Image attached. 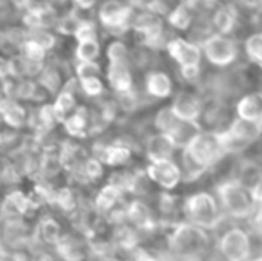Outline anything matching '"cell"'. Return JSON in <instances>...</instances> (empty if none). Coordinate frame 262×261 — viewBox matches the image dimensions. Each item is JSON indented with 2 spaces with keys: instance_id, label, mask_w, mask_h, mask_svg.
Here are the masks:
<instances>
[{
  "instance_id": "cell-37",
  "label": "cell",
  "mask_w": 262,
  "mask_h": 261,
  "mask_svg": "<svg viewBox=\"0 0 262 261\" xmlns=\"http://www.w3.org/2000/svg\"><path fill=\"white\" fill-rule=\"evenodd\" d=\"M75 37L78 42H83V40H95L97 38V28L94 23H89V22H83L80 23L78 29L75 31Z\"/></svg>"
},
{
  "instance_id": "cell-41",
  "label": "cell",
  "mask_w": 262,
  "mask_h": 261,
  "mask_svg": "<svg viewBox=\"0 0 262 261\" xmlns=\"http://www.w3.org/2000/svg\"><path fill=\"white\" fill-rule=\"evenodd\" d=\"M80 8H84V9H88V8H92L98 0H74Z\"/></svg>"
},
{
  "instance_id": "cell-5",
  "label": "cell",
  "mask_w": 262,
  "mask_h": 261,
  "mask_svg": "<svg viewBox=\"0 0 262 261\" xmlns=\"http://www.w3.org/2000/svg\"><path fill=\"white\" fill-rule=\"evenodd\" d=\"M201 49L203 57H206V60L216 68H227L239 57V46L230 34L213 31L203 40Z\"/></svg>"
},
{
  "instance_id": "cell-17",
  "label": "cell",
  "mask_w": 262,
  "mask_h": 261,
  "mask_svg": "<svg viewBox=\"0 0 262 261\" xmlns=\"http://www.w3.org/2000/svg\"><path fill=\"white\" fill-rule=\"evenodd\" d=\"M177 145L175 142L163 132H157L146 140V155L149 162H157V160H166V158H173V154L177 152Z\"/></svg>"
},
{
  "instance_id": "cell-32",
  "label": "cell",
  "mask_w": 262,
  "mask_h": 261,
  "mask_svg": "<svg viewBox=\"0 0 262 261\" xmlns=\"http://www.w3.org/2000/svg\"><path fill=\"white\" fill-rule=\"evenodd\" d=\"M127 215L130 217V220H134L140 226H144L150 220L149 209L143 203H140V202H135V203L130 205V208L127 211Z\"/></svg>"
},
{
  "instance_id": "cell-21",
  "label": "cell",
  "mask_w": 262,
  "mask_h": 261,
  "mask_svg": "<svg viewBox=\"0 0 262 261\" xmlns=\"http://www.w3.org/2000/svg\"><path fill=\"white\" fill-rule=\"evenodd\" d=\"M193 5L195 2H180L166 17L172 28L178 31H189L193 25Z\"/></svg>"
},
{
  "instance_id": "cell-7",
  "label": "cell",
  "mask_w": 262,
  "mask_h": 261,
  "mask_svg": "<svg viewBox=\"0 0 262 261\" xmlns=\"http://www.w3.org/2000/svg\"><path fill=\"white\" fill-rule=\"evenodd\" d=\"M144 40L149 48H157L164 38V23L160 14L150 9H143L141 14L134 15L130 25Z\"/></svg>"
},
{
  "instance_id": "cell-43",
  "label": "cell",
  "mask_w": 262,
  "mask_h": 261,
  "mask_svg": "<svg viewBox=\"0 0 262 261\" xmlns=\"http://www.w3.org/2000/svg\"><path fill=\"white\" fill-rule=\"evenodd\" d=\"M183 261H206V260H203L201 257H195V258H186V260H183Z\"/></svg>"
},
{
  "instance_id": "cell-31",
  "label": "cell",
  "mask_w": 262,
  "mask_h": 261,
  "mask_svg": "<svg viewBox=\"0 0 262 261\" xmlns=\"http://www.w3.org/2000/svg\"><path fill=\"white\" fill-rule=\"evenodd\" d=\"M54 202L60 206L61 211L64 212H71L75 209V197H74V192L68 188L64 189H60L55 195H54Z\"/></svg>"
},
{
  "instance_id": "cell-11",
  "label": "cell",
  "mask_w": 262,
  "mask_h": 261,
  "mask_svg": "<svg viewBox=\"0 0 262 261\" xmlns=\"http://www.w3.org/2000/svg\"><path fill=\"white\" fill-rule=\"evenodd\" d=\"M172 111L177 117H180L184 122H196L200 123L204 114V102L203 98L192 92V91H180L170 105Z\"/></svg>"
},
{
  "instance_id": "cell-22",
  "label": "cell",
  "mask_w": 262,
  "mask_h": 261,
  "mask_svg": "<svg viewBox=\"0 0 262 261\" xmlns=\"http://www.w3.org/2000/svg\"><path fill=\"white\" fill-rule=\"evenodd\" d=\"M181 122L183 120L175 115V112L172 111L170 106H164V108H161L157 112L155 120H154V125H155V129L158 132L172 135L175 132V129L181 125Z\"/></svg>"
},
{
  "instance_id": "cell-42",
  "label": "cell",
  "mask_w": 262,
  "mask_h": 261,
  "mask_svg": "<svg viewBox=\"0 0 262 261\" xmlns=\"http://www.w3.org/2000/svg\"><path fill=\"white\" fill-rule=\"evenodd\" d=\"M255 229H256V234L259 237V240L262 242V212L256 217V222H255Z\"/></svg>"
},
{
  "instance_id": "cell-34",
  "label": "cell",
  "mask_w": 262,
  "mask_h": 261,
  "mask_svg": "<svg viewBox=\"0 0 262 261\" xmlns=\"http://www.w3.org/2000/svg\"><path fill=\"white\" fill-rule=\"evenodd\" d=\"M83 174L84 177H88L89 180H97L101 177L103 174V166H101V160L98 158H89L84 166H83Z\"/></svg>"
},
{
  "instance_id": "cell-40",
  "label": "cell",
  "mask_w": 262,
  "mask_h": 261,
  "mask_svg": "<svg viewBox=\"0 0 262 261\" xmlns=\"http://www.w3.org/2000/svg\"><path fill=\"white\" fill-rule=\"evenodd\" d=\"M34 261H61L55 254H51V252H41V254H38Z\"/></svg>"
},
{
  "instance_id": "cell-19",
  "label": "cell",
  "mask_w": 262,
  "mask_h": 261,
  "mask_svg": "<svg viewBox=\"0 0 262 261\" xmlns=\"http://www.w3.org/2000/svg\"><path fill=\"white\" fill-rule=\"evenodd\" d=\"M63 229L58 220H55L54 217H45L38 222L35 232H34V242L54 249V246L58 243V240L63 235Z\"/></svg>"
},
{
  "instance_id": "cell-10",
  "label": "cell",
  "mask_w": 262,
  "mask_h": 261,
  "mask_svg": "<svg viewBox=\"0 0 262 261\" xmlns=\"http://www.w3.org/2000/svg\"><path fill=\"white\" fill-rule=\"evenodd\" d=\"M220 251L227 261H247L252 251V242L243 229L233 228L223 235Z\"/></svg>"
},
{
  "instance_id": "cell-15",
  "label": "cell",
  "mask_w": 262,
  "mask_h": 261,
  "mask_svg": "<svg viewBox=\"0 0 262 261\" xmlns=\"http://www.w3.org/2000/svg\"><path fill=\"white\" fill-rule=\"evenodd\" d=\"M239 20V11L238 6L232 2L229 3H223L220 5L210 18V25H212V31L215 29V32H221V34H232L233 29L236 28Z\"/></svg>"
},
{
  "instance_id": "cell-29",
  "label": "cell",
  "mask_w": 262,
  "mask_h": 261,
  "mask_svg": "<svg viewBox=\"0 0 262 261\" xmlns=\"http://www.w3.org/2000/svg\"><path fill=\"white\" fill-rule=\"evenodd\" d=\"M86 126H88V122L81 112H77L66 120V131L75 137H83L86 132Z\"/></svg>"
},
{
  "instance_id": "cell-33",
  "label": "cell",
  "mask_w": 262,
  "mask_h": 261,
  "mask_svg": "<svg viewBox=\"0 0 262 261\" xmlns=\"http://www.w3.org/2000/svg\"><path fill=\"white\" fill-rule=\"evenodd\" d=\"M81 88L83 91L91 95V97H97L103 92L104 86H103V82L100 80V77H88V78H83L81 80Z\"/></svg>"
},
{
  "instance_id": "cell-25",
  "label": "cell",
  "mask_w": 262,
  "mask_h": 261,
  "mask_svg": "<svg viewBox=\"0 0 262 261\" xmlns=\"http://www.w3.org/2000/svg\"><path fill=\"white\" fill-rule=\"evenodd\" d=\"M0 114L5 118V122L14 128L21 126V123L25 122V109L9 98L0 102Z\"/></svg>"
},
{
  "instance_id": "cell-20",
  "label": "cell",
  "mask_w": 262,
  "mask_h": 261,
  "mask_svg": "<svg viewBox=\"0 0 262 261\" xmlns=\"http://www.w3.org/2000/svg\"><path fill=\"white\" fill-rule=\"evenodd\" d=\"M236 117L262 125V92H250L236 103Z\"/></svg>"
},
{
  "instance_id": "cell-9",
  "label": "cell",
  "mask_w": 262,
  "mask_h": 261,
  "mask_svg": "<svg viewBox=\"0 0 262 261\" xmlns=\"http://www.w3.org/2000/svg\"><path fill=\"white\" fill-rule=\"evenodd\" d=\"M101 23L112 31H124L132 25L134 9L130 5L120 0H106L100 8Z\"/></svg>"
},
{
  "instance_id": "cell-14",
  "label": "cell",
  "mask_w": 262,
  "mask_h": 261,
  "mask_svg": "<svg viewBox=\"0 0 262 261\" xmlns=\"http://www.w3.org/2000/svg\"><path fill=\"white\" fill-rule=\"evenodd\" d=\"M226 131L238 140L244 148H249L255 142H258L262 137V125L258 122L246 120L241 117H236L230 122V125L226 128Z\"/></svg>"
},
{
  "instance_id": "cell-8",
  "label": "cell",
  "mask_w": 262,
  "mask_h": 261,
  "mask_svg": "<svg viewBox=\"0 0 262 261\" xmlns=\"http://www.w3.org/2000/svg\"><path fill=\"white\" fill-rule=\"evenodd\" d=\"M146 175L150 182L167 191L175 189L183 182L181 166L173 158L150 162L146 168Z\"/></svg>"
},
{
  "instance_id": "cell-23",
  "label": "cell",
  "mask_w": 262,
  "mask_h": 261,
  "mask_svg": "<svg viewBox=\"0 0 262 261\" xmlns=\"http://www.w3.org/2000/svg\"><path fill=\"white\" fill-rule=\"evenodd\" d=\"M132 157V152L127 146L124 145H112V146H104L101 151V155L98 160L111 165V166H121L126 165Z\"/></svg>"
},
{
  "instance_id": "cell-4",
  "label": "cell",
  "mask_w": 262,
  "mask_h": 261,
  "mask_svg": "<svg viewBox=\"0 0 262 261\" xmlns=\"http://www.w3.org/2000/svg\"><path fill=\"white\" fill-rule=\"evenodd\" d=\"M181 151H184L193 162H196L204 169L212 168L224 155H227L220 142L218 131H204V129H201V132Z\"/></svg>"
},
{
  "instance_id": "cell-6",
  "label": "cell",
  "mask_w": 262,
  "mask_h": 261,
  "mask_svg": "<svg viewBox=\"0 0 262 261\" xmlns=\"http://www.w3.org/2000/svg\"><path fill=\"white\" fill-rule=\"evenodd\" d=\"M184 211L189 222L203 229L216 228L223 218L216 198L209 192H198L189 197L184 205Z\"/></svg>"
},
{
  "instance_id": "cell-35",
  "label": "cell",
  "mask_w": 262,
  "mask_h": 261,
  "mask_svg": "<svg viewBox=\"0 0 262 261\" xmlns=\"http://www.w3.org/2000/svg\"><path fill=\"white\" fill-rule=\"evenodd\" d=\"M77 75L80 77V80L88 77H97L100 75V65L95 62H81L77 66Z\"/></svg>"
},
{
  "instance_id": "cell-1",
  "label": "cell",
  "mask_w": 262,
  "mask_h": 261,
  "mask_svg": "<svg viewBox=\"0 0 262 261\" xmlns=\"http://www.w3.org/2000/svg\"><path fill=\"white\" fill-rule=\"evenodd\" d=\"M166 51L169 57L178 65L183 78L187 82H195L201 74L203 49L201 43L195 40H187L184 37H173L167 40Z\"/></svg>"
},
{
  "instance_id": "cell-16",
  "label": "cell",
  "mask_w": 262,
  "mask_h": 261,
  "mask_svg": "<svg viewBox=\"0 0 262 261\" xmlns=\"http://www.w3.org/2000/svg\"><path fill=\"white\" fill-rule=\"evenodd\" d=\"M144 88L152 98L164 100L173 94V80L167 72L161 69H152L144 78Z\"/></svg>"
},
{
  "instance_id": "cell-24",
  "label": "cell",
  "mask_w": 262,
  "mask_h": 261,
  "mask_svg": "<svg viewBox=\"0 0 262 261\" xmlns=\"http://www.w3.org/2000/svg\"><path fill=\"white\" fill-rule=\"evenodd\" d=\"M121 192H123V191H121L118 186H115L114 183L106 185V186L98 192V195H97V198H95V208H97L98 211H101V212L111 211V209L117 205V202L120 200Z\"/></svg>"
},
{
  "instance_id": "cell-45",
  "label": "cell",
  "mask_w": 262,
  "mask_h": 261,
  "mask_svg": "<svg viewBox=\"0 0 262 261\" xmlns=\"http://www.w3.org/2000/svg\"><path fill=\"white\" fill-rule=\"evenodd\" d=\"M253 261H262V257L261 258H256V260H253Z\"/></svg>"
},
{
  "instance_id": "cell-28",
  "label": "cell",
  "mask_w": 262,
  "mask_h": 261,
  "mask_svg": "<svg viewBox=\"0 0 262 261\" xmlns=\"http://www.w3.org/2000/svg\"><path fill=\"white\" fill-rule=\"evenodd\" d=\"M106 55H107L109 62H127L129 60V49L123 42L115 40L107 46Z\"/></svg>"
},
{
  "instance_id": "cell-39",
  "label": "cell",
  "mask_w": 262,
  "mask_h": 261,
  "mask_svg": "<svg viewBox=\"0 0 262 261\" xmlns=\"http://www.w3.org/2000/svg\"><path fill=\"white\" fill-rule=\"evenodd\" d=\"M12 72V63L0 57V77H6Z\"/></svg>"
},
{
  "instance_id": "cell-13",
  "label": "cell",
  "mask_w": 262,
  "mask_h": 261,
  "mask_svg": "<svg viewBox=\"0 0 262 261\" xmlns=\"http://www.w3.org/2000/svg\"><path fill=\"white\" fill-rule=\"evenodd\" d=\"M255 198L262 203V166L253 160H244L238 166V174L235 177Z\"/></svg>"
},
{
  "instance_id": "cell-30",
  "label": "cell",
  "mask_w": 262,
  "mask_h": 261,
  "mask_svg": "<svg viewBox=\"0 0 262 261\" xmlns=\"http://www.w3.org/2000/svg\"><path fill=\"white\" fill-rule=\"evenodd\" d=\"M74 105H75V98H74V95L71 94V92H63L60 97H58V100H57V103H55V106H54V111H55V117H57V120L60 118V120H63L64 118V114L66 112H69L72 108H74Z\"/></svg>"
},
{
  "instance_id": "cell-18",
  "label": "cell",
  "mask_w": 262,
  "mask_h": 261,
  "mask_svg": "<svg viewBox=\"0 0 262 261\" xmlns=\"http://www.w3.org/2000/svg\"><path fill=\"white\" fill-rule=\"evenodd\" d=\"M107 80L118 94L130 92L134 88V78H132L129 60L127 62H109Z\"/></svg>"
},
{
  "instance_id": "cell-26",
  "label": "cell",
  "mask_w": 262,
  "mask_h": 261,
  "mask_svg": "<svg viewBox=\"0 0 262 261\" xmlns=\"http://www.w3.org/2000/svg\"><path fill=\"white\" fill-rule=\"evenodd\" d=\"M244 51L252 63L262 68V31H255L246 38Z\"/></svg>"
},
{
  "instance_id": "cell-12",
  "label": "cell",
  "mask_w": 262,
  "mask_h": 261,
  "mask_svg": "<svg viewBox=\"0 0 262 261\" xmlns=\"http://www.w3.org/2000/svg\"><path fill=\"white\" fill-rule=\"evenodd\" d=\"M52 251L61 261H86L91 254V246L81 235L68 232L61 235Z\"/></svg>"
},
{
  "instance_id": "cell-2",
  "label": "cell",
  "mask_w": 262,
  "mask_h": 261,
  "mask_svg": "<svg viewBox=\"0 0 262 261\" xmlns=\"http://www.w3.org/2000/svg\"><path fill=\"white\" fill-rule=\"evenodd\" d=\"M207 245H209V238L206 229L190 222L177 226V229L172 232L169 240L170 251L181 260L201 257L207 249Z\"/></svg>"
},
{
  "instance_id": "cell-38",
  "label": "cell",
  "mask_w": 262,
  "mask_h": 261,
  "mask_svg": "<svg viewBox=\"0 0 262 261\" xmlns=\"http://www.w3.org/2000/svg\"><path fill=\"white\" fill-rule=\"evenodd\" d=\"M78 26H80V22L75 18V17H72V15H69V17H66L63 22H61V25H60V29L63 31V32H66V34H75V31L78 29Z\"/></svg>"
},
{
  "instance_id": "cell-27",
  "label": "cell",
  "mask_w": 262,
  "mask_h": 261,
  "mask_svg": "<svg viewBox=\"0 0 262 261\" xmlns=\"http://www.w3.org/2000/svg\"><path fill=\"white\" fill-rule=\"evenodd\" d=\"M100 55V45L95 40H83L78 42L77 48V57L80 62H95V58Z\"/></svg>"
},
{
  "instance_id": "cell-3",
  "label": "cell",
  "mask_w": 262,
  "mask_h": 261,
  "mask_svg": "<svg viewBox=\"0 0 262 261\" xmlns=\"http://www.w3.org/2000/svg\"><path fill=\"white\" fill-rule=\"evenodd\" d=\"M221 208L235 218H247L255 212L256 202L252 194L236 180H227L221 183L216 189Z\"/></svg>"
},
{
  "instance_id": "cell-44",
  "label": "cell",
  "mask_w": 262,
  "mask_h": 261,
  "mask_svg": "<svg viewBox=\"0 0 262 261\" xmlns=\"http://www.w3.org/2000/svg\"><path fill=\"white\" fill-rule=\"evenodd\" d=\"M200 3H213L215 0H198Z\"/></svg>"
},
{
  "instance_id": "cell-36",
  "label": "cell",
  "mask_w": 262,
  "mask_h": 261,
  "mask_svg": "<svg viewBox=\"0 0 262 261\" xmlns=\"http://www.w3.org/2000/svg\"><path fill=\"white\" fill-rule=\"evenodd\" d=\"M23 49H25V55L29 58V60H35V62H40L43 57H45V48L34 42V40H29L23 45Z\"/></svg>"
}]
</instances>
